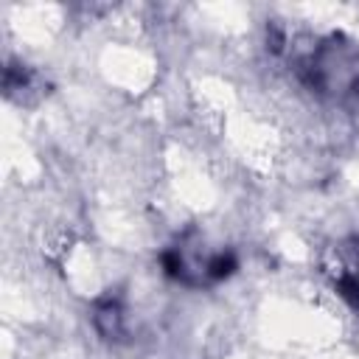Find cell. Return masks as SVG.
<instances>
[{
  "instance_id": "cell-4",
  "label": "cell",
  "mask_w": 359,
  "mask_h": 359,
  "mask_svg": "<svg viewBox=\"0 0 359 359\" xmlns=\"http://www.w3.org/2000/svg\"><path fill=\"white\" fill-rule=\"evenodd\" d=\"M95 328L107 339H121L123 337V309H121L118 297L107 294L104 300L95 303Z\"/></svg>"
},
{
  "instance_id": "cell-3",
  "label": "cell",
  "mask_w": 359,
  "mask_h": 359,
  "mask_svg": "<svg viewBox=\"0 0 359 359\" xmlns=\"http://www.w3.org/2000/svg\"><path fill=\"white\" fill-rule=\"evenodd\" d=\"M323 275L334 292L359 311V236L334 241L323 255Z\"/></svg>"
},
{
  "instance_id": "cell-2",
  "label": "cell",
  "mask_w": 359,
  "mask_h": 359,
  "mask_svg": "<svg viewBox=\"0 0 359 359\" xmlns=\"http://www.w3.org/2000/svg\"><path fill=\"white\" fill-rule=\"evenodd\" d=\"M236 269H238L236 252L230 247H208L199 230H185L163 252V272L188 289L213 286L230 278Z\"/></svg>"
},
{
  "instance_id": "cell-1",
  "label": "cell",
  "mask_w": 359,
  "mask_h": 359,
  "mask_svg": "<svg viewBox=\"0 0 359 359\" xmlns=\"http://www.w3.org/2000/svg\"><path fill=\"white\" fill-rule=\"evenodd\" d=\"M294 70L311 93L328 98H359V48L342 34L320 39L294 62Z\"/></svg>"
}]
</instances>
